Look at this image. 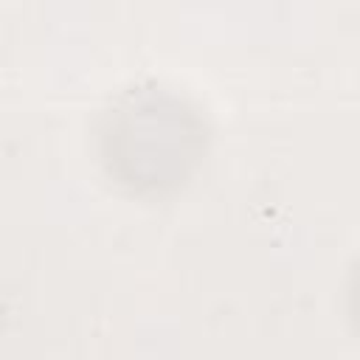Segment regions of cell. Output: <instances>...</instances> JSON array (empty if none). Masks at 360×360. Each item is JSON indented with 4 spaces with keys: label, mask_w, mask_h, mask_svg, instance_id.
<instances>
[{
    "label": "cell",
    "mask_w": 360,
    "mask_h": 360,
    "mask_svg": "<svg viewBox=\"0 0 360 360\" xmlns=\"http://www.w3.org/2000/svg\"><path fill=\"white\" fill-rule=\"evenodd\" d=\"M354 301H357V312H360V287H357V292H354ZM360 318V315H357Z\"/></svg>",
    "instance_id": "1"
}]
</instances>
